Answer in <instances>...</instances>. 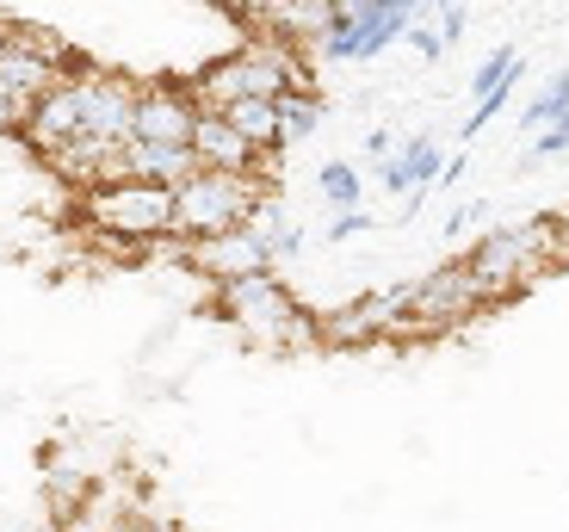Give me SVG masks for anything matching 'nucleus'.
I'll list each match as a JSON object with an SVG mask.
<instances>
[{"instance_id":"f257e3e1","label":"nucleus","mask_w":569,"mask_h":532,"mask_svg":"<svg viewBox=\"0 0 569 532\" xmlns=\"http://www.w3.org/2000/svg\"><path fill=\"white\" fill-rule=\"evenodd\" d=\"M217 317L236 322V334H242L248 347H260V353H298V347L322 341V322L279 285L272 267L217 279Z\"/></svg>"},{"instance_id":"f03ea898","label":"nucleus","mask_w":569,"mask_h":532,"mask_svg":"<svg viewBox=\"0 0 569 532\" xmlns=\"http://www.w3.org/2000/svg\"><path fill=\"white\" fill-rule=\"evenodd\" d=\"M470 267L483 279L489 303H508L520 291H532L551 267H563V235H557V217H527V223H508V230L477 235L470 248Z\"/></svg>"},{"instance_id":"7ed1b4c3","label":"nucleus","mask_w":569,"mask_h":532,"mask_svg":"<svg viewBox=\"0 0 569 532\" xmlns=\"http://www.w3.org/2000/svg\"><path fill=\"white\" fill-rule=\"evenodd\" d=\"M74 74V50L62 31H43V26H13L7 43H0V118L13 130L31 124L50 93Z\"/></svg>"},{"instance_id":"20e7f679","label":"nucleus","mask_w":569,"mask_h":532,"mask_svg":"<svg viewBox=\"0 0 569 532\" xmlns=\"http://www.w3.org/2000/svg\"><path fill=\"white\" fill-rule=\"evenodd\" d=\"M303 43L279 38V31H260L254 43H242L236 57L211 62L199 74V100L204 106H229L242 100V93H267V100H284L291 87H310V69H303Z\"/></svg>"},{"instance_id":"39448f33","label":"nucleus","mask_w":569,"mask_h":532,"mask_svg":"<svg viewBox=\"0 0 569 532\" xmlns=\"http://www.w3.org/2000/svg\"><path fill=\"white\" fill-rule=\"evenodd\" d=\"M173 199L168 180H142V173H118V180H93L81 199V217L100 235H124V242H161L173 235Z\"/></svg>"},{"instance_id":"423d86ee","label":"nucleus","mask_w":569,"mask_h":532,"mask_svg":"<svg viewBox=\"0 0 569 532\" xmlns=\"http://www.w3.org/2000/svg\"><path fill=\"white\" fill-rule=\"evenodd\" d=\"M173 199H180L173 235H180V242H199V235H223V230H236V223H248L267 192H260L254 168H199L173 187Z\"/></svg>"},{"instance_id":"0eeeda50","label":"nucleus","mask_w":569,"mask_h":532,"mask_svg":"<svg viewBox=\"0 0 569 532\" xmlns=\"http://www.w3.org/2000/svg\"><path fill=\"white\" fill-rule=\"evenodd\" d=\"M483 310H489V291H483V279H477V267H470V260H446V267H433L427 279H415L409 329L446 334V329H458V322L483 317Z\"/></svg>"},{"instance_id":"6e6552de","label":"nucleus","mask_w":569,"mask_h":532,"mask_svg":"<svg viewBox=\"0 0 569 532\" xmlns=\"http://www.w3.org/2000/svg\"><path fill=\"white\" fill-rule=\"evenodd\" d=\"M409 317H415V285H378L366 298L341 303L335 317H322V341L328 347H371V341L402 334Z\"/></svg>"},{"instance_id":"1a4fd4ad","label":"nucleus","mask_w":569,"mask_h":532,"mask_svg":"<svg viewBox=\"0 0 569 532\" xmlns=\"http://www.w3.org/2000/svg\"><path fill=\"white\" fill-rule=\"evenodd\" d=\"M186 260H192V273H204L217 285V279L272 267V242L254 230V223H236V230H223V235H199V242H186Z\"/></svg>"},{"instance_id":"9d476101","label":"nucleus","mask_w":569,"mask_h":532,"mask_svg":"<svg viewBox=\"0 0 569 532\" xmlns=\"http://www.w3.org/2000/svg\"><path fill=\"white\" fill-rule=\"evenodd\" d=\"M199 112V87H137V137L149 143H192Z\"/></svg>"},{"instance_id":"9b49d317","label":"nucleus","mask_w":569,"mask_h":532,"mask_svg":"<svg viewBox=\"0 0 569 532\" xmlns=\"http://www.w3.org/2000/svg\"><path fill=\"white\" fill-rule=\"evenodd\" d=\"M81 130H87V118H81V87H74V74H69V81H62L57 93L38 106V112H31V124L19 130V137H26V143L38 149L43 161H50L62 143H74Z\"/></svg>"},{"instance_id":"f8f14e48","label":"nucleus","mask_w":569,"mask_h":532,"mask_svg":"<svg viewBox=\"0 0 569 532\" xmlns=\"http://www.w3.org/2000/svg\"><path fill=\"white\" fill-rule=\"evenodd\" d=\"M192 149H199L204 168H254V161H267L254 143H248V130L236 124V118H229L223 106H204V112H199Z\"/></svg>"},{"instance_id":"ddd939ff","label":"nucleus","mask_w":569,"mask_h":532,"mask_svg":"<svg viewBox=\"0 0 569 532\" xmlns=\"http://www.w3.org/2000/svg\"><path fill=\"white\" fill-rule=\"evenodd\" d=\"M335 19H341V0H272L267 7V31L303 43L310 57H316V43L335 31Z\"/></svg>"},{"instance_id":"4468645a","label":"nucleus","mask_w":569,"mask_h":532,"mask_svg":"<svg viewBox=\"0 0 569 532\" xmlns=\"http://www.w3.org/2000/svg\"><path fill=\"white\" fill-rule=\"evenodd\" d=\"M446 173V149L433 143V137H415V143H402V155H378V180H385V192H415V187H433Z\"/></svg>"},{"instance_id":"2eb2a0df","label":"nucleus","mask_w":569,"mask_h":532,"mask_svg":"<svg viewBox=\"0 0 569 532\" xmlns=\"http://www.w3.org/2000/svg\"><path fill=\"white\" fill-rule=\"evenodd\" d=\"M199 149L192 143H149V137H130L124 149V173H142V180H168V187H180L186 173H199Z\"/></svg>"},{"instance_id":"dca6fc26","label":"nucleus","mask_w":569,"mask_h":532,"mask_svg":"<svg viewBox=\"0 0 569 532\" xmlns=\"http://www.w3.org/2000/svg\"><path fill=\"white\" fill-rule=\"evenodd\" d=\"M223 112L248 130V143H254L260 155H279V149H284V112H279V100H267V93H242V100H229Z\"/></svg>"},{"instance_id":"f3484780","label":"nucleus","mask_w":569,"mask_h":532,"mask_svg":"<svg viewBox=\"0 0 569 532\" xmlns=\"http://www.w3.org/2000/svg\"><path fill=\"white\" fill-rule=\"evenodd\" d=\"M279 112H284V143H303V137L322 130V100H316L310 87H291L279 100Z\"/></svg>"},{"instance_id":"a211bd4d","label":"nucleus","mask_w":569,"mask_h":532,"mask_svg":"<svg viewBox=\"0 0 569 532\" xmlns=\"http://www.w3.org/2000/svg\"><path fill=\"white\" fill-rule=\"evenodd\" d=\"M316 187H322V199L335 204V211H353L359 192H366V180H359V173L347 168V161H328V168L316 173Z\"/></svg>"},{"instance_id":"6ab92c4d","label":"nucleus","mask_w":569,"mask_h":532,"mask_svg":"<svg viewBox=\"0 0 569 532\" xmlns=\"http://www.w3.org/2000/svg\"><path fill=\"white\" fill-rule=\"evenodd\" d=\"M563 106H569V69L557 74V81H545L539 93H532V100H527V112H520V124H545V118H557Z\"/></svg>"},{"instance_id":"aec40b11","label":"nucleus","mask_w":569,"mask_h":532,"mask_svg":"<svg viewBox=\"0 0 569 532\" xmlns=\"http://www.w3.org/2000/svg\"><path fill=\"white\" fill-rule=\"evenodd\" d=\"M563 149H569V106H563V112H557L551 124L539 130V137H532V149H527V168H532V161H551V155H563Z\"/></svg>"},{"instance_id":"412c9836","label":"nucleus","mask_w":569,"mask_h":532,"mask_svg":"<svg viewBox=\"0 0 569 532\" xmlns=\"http://www.w3.org/2000/svg\"><path fill=\"white\" fill-rule=\"evenodd\" d=\"M409 43H415V50H421L427 62H440L446 50H452V43H446V31H440V26H433V31H427V26H409Z\"/></svg>"},{"instance_id":"4be33fe9","label":"nucleus","mask_w":569,"mask_h":532,"mask_svg":"<svg viewBox=\"0 0 569 532\" xmlns=\"http://www.w3.org/2000/svg\"><path fill=\"white\" fill-rule=\"evenodd\" d=\"M359 230H371V217L353 204V211H341L335 223H328V242H347V235H359Z\"/></svg>"},{"instance_id":"5701e85b","label":"nucleus","mask_w":569,"mask_h":532,"mask_svg":"<svg viewBox=\"0 0 569 532\" xmlns=\"http://www.w3.org/2000/svg\"><path fill=\"white\" fill-rule=\"evenodd\" d=\"M366 155H390V130H371V137H366Z\"/></svg>"},{"instance_id":"b1692460","label":"nucleus","mask_w":569,"mask_h":532,"mask_svg":"<svg viewBox=\"0 0 569 532\" xmlns=\"http://www.w3.org/2000/svg\"><path fill=\"white\" fill-rule=\"evenodd\" d=\"M366 7H385V0H341V13H366ZM390 13V7H385Z\"/></svg>"},{"instance_id":"393cba45","label":"nucleus","mask_w":569,"mask_h":532,"mask_svg":"<svg viewBox=\"0 0 569 532\" xmlns=\"http://www.w3.org/2000/svg\"><path fill=\"white\" fill-rule=\"evenodd\" d=\"M557 235H563V267H569V211L557 217Z\"/></svg>"},{"instance_id":"a878e982","label":"nucleus","mask_w":569,"mask_h":532,"mask_svg":"<svg viewBox=\"0 0 569 532\" xmlns=\"http://www.w3.org/2000/svg\"><path fill=\"white\" fill-rule=\"evenodd\" d=\"M440 7H452V0H440Z\"/></svg>"}]
</instances>
